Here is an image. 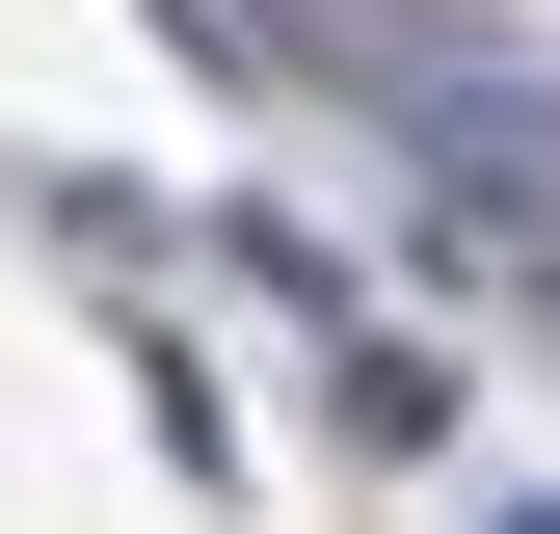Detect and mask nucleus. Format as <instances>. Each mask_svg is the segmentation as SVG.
<instances>
[{
    "label": "nucleus",
    "mask_w": 560,
    "mask_h": 534,
    "mask_svg": "<svg viewBox=\"0 0 560 534\" xmlns=\"http://www.w3.org/2000/svg\"><path fill=\"white\" fill-rule=\"evenodd\" d=\"M214 54H241V81H320V107H428L454 81V54H480V0H214Z\"/></svg>",
    "instance_id": "f257e3e1"
}]
</instances>
